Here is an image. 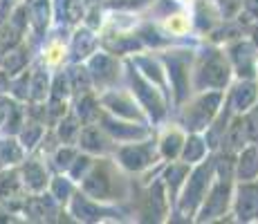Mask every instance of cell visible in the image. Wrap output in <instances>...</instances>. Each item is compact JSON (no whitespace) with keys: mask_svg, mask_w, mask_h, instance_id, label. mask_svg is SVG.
I'll use <instances>...</instances> for the list:
<instances>
[{"mask_svg":"<svg viewBox=\"0 0 258 224\" xmlns=\"http://www.w3.org/2000/svg\"><path fill=\"white\" fill-rule=\"evenodd\" d=\"M79 191L97 202H115L123 200L128 191V182L121 173V166L110 157H99L92 162L83 179L77 184Z\"/></svg>","mask_w":258,"mask_h":224,"instance_id":"1","label":"cell"},{"mask_svg":"<svg viewBox=\"0 0 258 224\" xmlns=\"http://www.w3.org/2000/svg\"><path fill=\"white\" fill-rule=\"evenodd\" d=\"M191 90L202 92V90H225L231 81V63L225 52L216 47H209L198 56L196 65L191 67Z\"/></svg>","mask_w":258,"mask_h":224,"instance_id":"2","label":"cell"},{"mask_svg":"<svg viewBox=\"0 0 258 224\" xmlns=\"http://www.w3.org/2000/svg\"><path fill=\"white\" fill-rule=\"evenodd\" d=\"M213 159H200L198 164H193L188 168L184 184H182L180 193H177L175 200V208L177 215H182L184 220H191L196 215L200 202L205 200L207 191H209L211 182H213Z\"/></svg>","mask_w":258,"mask_h":224,"instance_id":"3","label":"cell"},{"mask_svg":"<svg viewBox=\"0 0 258 224\" xmlns=\"http://www.w3.org/2000/svg\"><path fill=\"white\" fill-rule=\"evenodd\" d=\"M225 90H202L188 101L182 110V123L188 132H205L213 121V117L222 108Z\"/></svg>","mask_w":258,"mask_h":224,"instance_id":"4","label":"cell"},{"mask_svg":"<svg viewBox=\"0 0 258 224\" xmlns=\"http://www.w3.org/2000/svg\"><path fill=\"white\" fill-rule=\"evenodd\" d=\"M231 197H234V179L216 177L193 217H196L198 222L218 220V217H222L231 208Z\"/></svg>","mask_w":258,"mask_h":224,"instance_id":"5","label":"cell"},{"mask_svg":"<svg viewBox=\"0 0 258 224\" xmlns=\"http://www.w3.org/2000/svg\"><path fill=\"white\" fill-rule=\"evenodd\" d=\"M128 65H131L128 77H131V88H133L131 92H133V97L137 99L140 108H144V114H148L153 121H162V119H164V114H166L164 92H162L155 83H151L148 79H144L142 74L135 69L133 63H128Z\"/></svg>","mask_w":258,"mask_h":224,"instance_id":"6","label":"cell"},{"mask_svg":"<svg viewBox=\"0 0 258 224\" xmlns=\"http://www.w3.org/2000/svg\"><path fill=\"white\" fill-rule=\"evenodd\" d=\"M117 164L123 168V171L131 173H142L146 168H151L157 159V143L155 139H137V141H126L121 146H115L112 151Z\"/></svg>","mask_w":258,"mask_h":224,"instance_id":"7","label":"cell"},{"mask_svg":"<svg viewBox=\"0 0 258 224\" xmlns=\"http://www.w3.org/2000/svg\"><path fill=\"white\" fill-rule=\"evenodd\" d=\"M166 65V79L173 88V97H175V103L182 106V103L188 99L191 90V61H193V52H173L168 56L162 58Z\"/></svg>","mask_w":258,"mask_h":224,"instance_id":"8","label":"cell"},{"mask_svg":"<svg viewBox=\"0 0 258 224\" xmlns=\"http://www.w3.org/2000/svg\"><path fill=\"white\" fill-rule=\"evenodd\" d=\"M66 213L68 215H72L74 222H101V220H117V211L115 208H110L106 202H97L92 200V197H88L86 193L74 191V195L70 197V202H68L66 206Z\"/></svg>","mask_w":258,"mask_h":224,"instance_id":"9","label":"cell"},{"mask_svg":"<svg viewBox=\"0 0 258 224\" xmlns=\"http://www.w3.org/2000/svg\"><path fill=\"white\" fill-rule=\"evenodd\" d=\"M27 9V41L36 49V45L45 43L47 32L52 27V0H23Z\"/></svg>","mask_w":258,"mask_h":224,"instance_id":"10","label":"cell"},{"mask_svg":"<svg viewBox=\"0 0 258 224\" xmlns=\"http://www.w3.org/2000/svg\"><path fill=\"white\" fill-rule=\"evenodd\" d=\"M97 123L103 128L108 134H110L115 141L119 143H126V141H137V139H146L151 137V128H146L144 123L140 121H131V119H121V117H115L108 110H99V117H97Z\"/></svg>","mask_w":258,"mask_h":224,"instance_id":"11","label":"cell"},{"mask_svg":"<svg viewBox=\"0 0 258 224\" xmlns=\"http://www.w3.org/2000/svg\"><path fill=\"white\" fill-rule=\"evenodd\" d=\"M16 168H18V175H21V182L27 193L47 191L52 171H49V164L45 162L43 155H38V153H27V157H25Z\"/></svg>","mask_w":258,"mask_h":224,"instance_id":"12","label":"cell"},{"mask_svg":"<svg viewBox=\"0 0 258 224\" xmlns=\"http://www.w3.org/2000/svg\"><path fill=\"white\" fill-rule=\"evenodd\" d=\"M86 67L90 72L92 79V88L99 90H108V88H115L117 79H119V63L117 56L110 52H92L90 56L86 58Z\"/></svg>","mask_w":258,"mask_h":224,"instance_id":"13","label":"cell"},{"mask_svg":"<svg viewBox=\"0 0 258 224\" xmlns=\"http://www.w3.org/2000/svg\"><path fill=\"white\" fill-rule=\"evenodd\" d=\"M97 97H99L101 108L108 110L110 114L144 123V110H140V103H137V99L133 97V92H123V90H117V88H108V90H103L101 94H97Z\"/></svg>","mask_w":258,"mask_h":224,"instance_id":"14","label":"cell"},{"mask_svg":"<svg viewBox=\"0 0 258 224\" xmlns=\"http://www.w3.org/2000/svg\"><path fill=\"white\" fill-rule=\"evenodd\" d=\"M61 213L63 206L47 191L29 193L21 206V217L27 222H56Z\"/></svg>","mask_w":258,"mask_h":224,"instance_id":"15","label":"cell"},{"mask_svg":"<svg viewBox=\"0 0 258 224\" xmlns=\"http://www.w3.org/2000/svg\"><path fill=\"white\" fill-rule=\"evenodd\" d=\"M231 211H234V217L238 222L258 220V177L234 184Z\"/></svg>","mask_w":258,"mask_h":224,"instance_id":"16","label":"cell"},{"mask_svg":"<svg viewBox=\"0 0 258 224\" xmlns=\"http://www.w3.org/2000/svg\"><path fill=\"white\" fill-rule=\"evenodd\" d=\"M117 141L110 137L97 121L94 123H83L81 132L77 137V148L92 157H103V155H110L115 151Z\"/></svg>","mask_w":258,"mask_h":224,"instance_id":"17","label":"cell"},{"mask_svg":"<svg viewBox=\"0 0 258 224\" xmlns=\"http://www.w3.org/2000/svg\"><path fill=\"white\" fill-rule=\"evenodd\" d=\"M229 63L231 69L238 74V79H256L258 72V47L251 41L236 38L229 45Z\"/></svg>","mask_w":258,"mask_h":224,"instance_id":"18","label":"cell"},{"mask_svg":"<svg viewBox=\"0 0 258 224\" xmlns=\"http://www.w3.org/2000/svg\"><path fill=\"white\" fill-rule=\"evenodd\" d=\"M99 47V36H94V29L86 25H77L70 38V47H68V58L70 63H83L92 52Z\"/></svg>","mask_w":258,"mask_h":224,"instance_id":"19","label":"cell"},{"mask_svg":"<svg viewBox=\"0 0 258 224\" xmlns=\"http://www.w3.org/2000/svg\"><path fill=\"white\" fill-rule=\"evenodd\" d=\"M86 0H52V23L56 27H77L83 23Z\"/></svg>","mask_w":258,"mask_h":224,"instance_id":"20","label":"cell"},{"mask_svg":"<svg viewBox=\"0 0 258 224\" xmlns=\"http://www.w3.org/2000/svg\"><path fill=\"white\" fill-rule=\"evenodd\" d=\"M256 101H258L256 79H240V81L229 90V94H227V103H229L234 114H242L245 110H249Z\"/></svg>","mask_w":258,"mask_h":224,"instance_id":"21","label":"cell"},{"mask_svg":"<svg viewBox=\"0 0 258 224\" xmlns=\"http://www.w3.org/2000/svg\"><path fill=\"white\" fill-rule=\"evenodd\" d=\"M49 83H52V72L38 56H34L29 65V101L43 103L49 97Z\"/></svg>","mask_w":258,"mask_h":224,"instance_id":"22","label":"cell"},{"mask_svg":"<svg viewBox=\"0 0 258 224\" xmlns=\"http://www.w3.org/2000/svg\"><path fill=\"white\" fill-rule=\"evenodd\" d=\"M32 61H34V47L27 38H23L21 43H16L12 49H7V52L3 54V58H0V67L14 77V74L23 72L25 67L32 65Z\"/></svg>","mask_w":258,"mask_h":224,"instance_id":"23","label":"cell"},{"mask_svg":"<svg viewBox=\"0 0 258 224\" xmlns=\"http://www.w3.org/2000/svg\"><path fill=\"white\" fill-rule=\"evenodd\" d=\"M168 204L171 202H168L166 195V186L160 177L148 188V195L144 200V215H148V220H162V215H166L168 211Z\"/></svg>","mask_w":258,"mask_h":224,"instance_id":"24","label":"cell"},{"mask_svg":"<svg viewBox=\"0 0 258 224\" xmlns=\"http://www.w3.org/2000/svg\"><path fill=\"white\" fill-rule=\"evenodd\" d=\"M247 143L249 141H247V132H245V126H242V117L240 114H231L229 123H227V128H225V134H222V139H220V151L236 155Z\"/></svg>","mask_w":258,"mask_h":224,"instance_id":"25","label":"cell"},{"mask_svg":"<svg viewBox=\"0 0 258 224\" xmlns=\"http://www.w3.org/2000/svg\"><path fill=\"white\" fill-rule=\"evenodd\" d=\"M236 168L234 177L238 182H247V179L258 177V143H249L242 151L236 153Z\"/></svg>","mask_w":258,"mask_h":224,"instance_id":"26","label":"cell"},{"mask_svg":"<svg viewBox=\"0 0 258 224\" xmlns=\"http://www.w3.org/2000/svg\"><path fill=\"white\" fill-rule=\"evenodd\" d=\"M27 157V151L21 146L16 134H3L0 132V171L3 168H14Z\"/></svg>","mask_w":258,"mask_h":224,"instance_id":"27","label":"cell"},{"mask_svg":"<svg viewBox=\"0 0 258 224\" xmlns=\"http://www.w3.org/2000/svg\"><path fill=\"white\" fill-rule=\"evenodd\" d=\"M131 63H133V65H137V72H140L144 79H148L151 83H155V86L164 92V88H166V72H164V65H162L160 58L135 56Z\"/></svg>","mask_w":258,"mask_h":224,"instance_id":"28","label":"cell"},{"mask_svg":"<svg viewBox=\"0 0 258 224\" xmlns=\"http://www.w3.org/2000/svg\"><path fill=\"white\" fill-rule=\"evenodd\" d=\"M70 110L79 117L81 123H94L99 117V110H101V103H99V97L92 92H86V94H79L74 97V103Z\"/></svg>","mask_w":258,"mask_h":224,"instance_id":"29","label":"cell"},{"mask_svg":"<svg viewBox=\"0 0 258 224\" xmlns=\"http://www.w3.org/2000/svg\"><path fill=\"white\" fill-rule=\"evenodd\" d=\"M188 168H191L188 164L175 162V159L168 164V168H166L164 177H162V182H164V186H166V195H168V202H171V204H175V200H177V193H180L182 184H184V177H186Z\"/></svg>","mask_w":258,"mask_h":224,"instance_id":"30","label":"cell"},{"mask_svg":"<svg viewBox=\"0 0 258 224\" xmlns=\"http://www.w3.org/2000/svg\"><path fill=\"white\" fill-rule=\"evenodd\" d=\"M45 132H47V126L43 121L25 117V123L21 126V130L16 132V137H18V141H21V146L25 148V151L34 153L38 148V143H41V139H43Z\"/></svg>","mask_w":258,"mask_h":224,"instance_id":"31","label":"cell"},{"mask_svg":"<svg viewBox=\"0 0 258 224\" xmlns=\"http://www.w3.org/2000/svg\"><path fill=\"white\" fill-rule=\"evenodd\" d=\"M81 126L83 123L79 121L77 114H74L72 110H68L52 126V130H54V134H56L58 143H74V146H77V137H79V132H81Z\"/></svg>","mask_w":258,"mask_h":224,"instance_id":"32","label":"cell"},{"mask_svg":"<svg viewBox=\"0 0 258 224\" xmlns=\"http://www.w3.org/2000/svg\"><path fill=\"white\" fill-rule=\"evenodd\" d=\"M186 134L177 128H171V130L164 132V137L157 141V155L166 162H173V159H180L182 146H184Z\"/></svg>","mask_w":258,"mask_h":224,"instance_id":"33","label":"cell"},{"mask_svg":"<svg viewBox=\"0 0 258 224\" xmlns=\"http://www.w3.org/2000/svg\"><path fill=\"white\" fill-rule=\"evenodd\" d=\"M74 191H77V184H74L66 173H52L49 184H47V193L61 204L63 208L68 206V202H70V197L74 195Z\"/></svg>","mask_w":258,"mask_h":224,"instance_id":"34","label":"cell"},{"mask_svg":"<svg viewBox=\"0 0 258 224\" xmlns=\"http://www.w3.org/2000/svg\"><path fill=\"white\" fill-rule=\"evenodd\" d=\"M66 72H68V81H70L72 97L92 92V79L86 63H70V65H66Z\"/></svg>","mask_w":258,"mask_h":224,"instance_id":"35","label":"cell"},{"mask_svg":"<svg viewBox=\"0 0 258 224\" xmlns=\"http://www.w3.org/2000/svg\"><path fill=\"white\" fill-rule=\"evenodd\" d=\"M207 151H209V146H207L205 137H202L200 132H191L184 139V146H182V153H180V162L193 166V164H198L200 159H205Z\"/></svg>","mask_w":258,"mask_h":224,"instance_id":"36","label":"cell"},{"mask_svg":"<svg viewBox=\"0 0 258 224\" xmlns=\"http://www.w3.org/2000/svg\"><path fill=\"white\" fill-rule=\"evenodd\" d=\"M9 97L21 103L29 101V67H25L23 72L12 77V81H9Z\"/></svg>","mask_w":258,"mask_h":224,"instance_id":"37","label":"cell"},{"mask_svg":"<svg viewBox=\"0 0 258 224\" xmlns=\"http://www.w3.org/2000/svg\"><path fill=\"white\" fill-rule=\"evenodd\" d=\"M92 162H94V157L92 155H88V153H83V151H79L77 153V157L72 159V164L68 166V171H66V175L72 179L74 184H79L83 179V175L88 173V168L92 166Z\"/></svg>","mask_w":258,"mask_h":224,"instance_id":"38","label":"cell"},{"mask_svg":"<svg viewBox=\"0 0 258 224\" xmlns=\"http://www.w3.org/2000/svg\"><path fill=\"white\" fill-rule=\"evenodd\" d=\"M240 117H242V126H245V132H247V141L258 143V101L249 110L242 112Z\"/></svg>","mask_w":258,"mask_h":224,"instance_id":"39","label":"cell"},{"mask_svg":"<svg viewBox=\"0 0 258 224\" xmlns=\"http://www.w3.org/2000/svg\"><path fill=\"white\" fill-rule=\"evenodd\" d=\"M151 0H108V5L115 9H133V7H142V5H148Z\"/></svg>","mask_w":258,"mask_h":224,"instance_id":"40","label":"cell"},{"mask_svg":"<svg viewBox=\"0 0 258 224\" xmlns=\"http://www.w3.org/2000/svg\"><path fill=\"white\" fill-rule=\"evenodd\" d=\"M240 7L245 9L247 18L258 23V0H240Z\"/></svg>","mask_w":258,"mask_h":224,"instance_id":"41","label":"cell"},{"mask_svg":"<svg viewBox=\"0 0 258 224\" xmlns=\"http://www.w3.org/2000/svg\"><path fill=\"white\" fill-rule=\"evenodd\" d=\"M9 81H12V74L0 67V94H9Z\"/></svg>","mask_w":258,"mask_h":224,"instance_id":"42","label":"cell"}]
</instances>
